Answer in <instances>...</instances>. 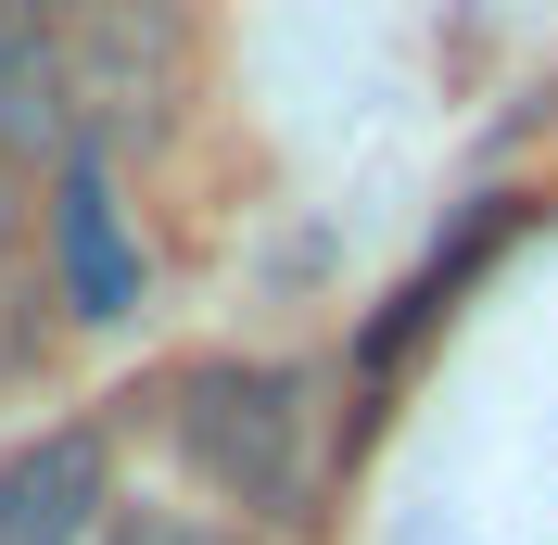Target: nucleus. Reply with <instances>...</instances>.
Here are the masks:
<instances>
[{
  "mask_svg": "<svg viewBox=\"0 0 558 545\" xmlns=\"http://www.w3.org/2000/svg\"><path fill=\"white\" fill-rule=\"evenodd\" d=\"M38 355H51V317H38V267H26V204L0 166V380H26Z\"/></svg>",
  "mask_w": 558,
  "mask_h": 545,
  "instance_id": "6",
  "label": "nucleus"
},
{
  "mask_svg": "<svg viewBox=\"0 0 558 545\" xmlns=\"http://www.w3.org/2000/svg\"><path fill=\"white\" fill-rule=\"evenodd\" d=\"M64 51L89 140H166L191 89V0H64Z\"/></svg>",
  "mask_w": 558,
  "mask_h": 545,
  "instance_id": "2",
  "label": "nucleus"
},
{
  "mask_svg": "<svg viewBox=\"0 0 558 545\" xmlns=\"http://www.w3.org/2000/svg\"><path fill=\"white\" fill-rule=\"evenodd\" d=\"M114 545H229V533H191L178 508H128V520H114Z\"/></svg>",
  "mask_w": 558,
  "mask_h": 545,
  "instance_id": "7",
  "label": "nucleus"
},
{
  "mask_svg": "<svg viewBox=\"0 0 558 545\" xmlns=\"http://www.w3.org/2000/svg\"><path fill=\"white\" fill-rule=\"evenodd\" d=\"M76 153H89V128H76L64 0H0V166H51L64 178Z\"/></svg>",
  "mask_w": 558,
  "mask_h": 545,
  "instance_id": "3",
  "label": "nucleus"
},
{
  "mask_svg": "<svg viewBox=\"0 0 558 545\" xmlns=\"http://www.w3.org/2000/svg\"><path fill=\"white\" fill-rule=\"evenodd\" d=\"M102 508H114V457H102L89 419H64V432L0 457V545H76Z\"/></svg>",
  "mask_w": 558,
  "mask_h": 545,
  "instance_id": "4",
  "label": "nucleus"
},
{
  "mask_svg": "<svg viewBox=\"0 0 558 545\" xmlns=\"http://www.w3.org/2000/svg\"><path fill=\"white\" fill-rule=\"evenodd\" d=\"M51 279H64L76 317H128L140 305V254H128V229H114L102 153H76V166L51 178Z\"/></svg>",
  "mask_w": 558,
  "mask_h": 545,
  "instance_id": "5",
  "label": "nucleus"
},
{
  "mask_svg": "<svg viewBox=\"0 0 558 545\" xmlns=\"http://www.w3.org/2000/svg\"><path fill=\"white\" fill-rule=\"evenodd\" d=\"M178 457L216 482V495H242V508H279V495H305V380L292 368H191L166 407Z\"/></svg>",
  "mask_w": 558,
  "mask_h": 545,
  "instance_id": "1",
  "label": "nucleus"
}]
</instances>
